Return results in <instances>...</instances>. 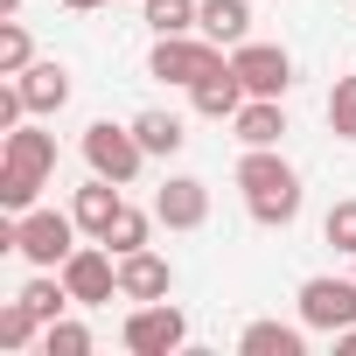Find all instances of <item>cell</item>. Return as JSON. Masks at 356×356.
I'll return each mask as SVG.
<instances>
[{"mask_svg":"<svg viewBox=\"0 0 356 356\" xmlns=\"http://www.w3.org/2000/svg\"><path fill=\"white\" fill-rule=\"evenodd\" d=\"M140 8H147V29L154 35H189L203 0H140Z\"/></svg>","mask_w":356,"mask_h":356,"instance_id":"18","label":"cell"},{"mask_svg":"<svg viewBox=\"0 0 356 356\" xmlns=\"http://www.w3.org/2000/svg\"><path fill=\"white\" fill-rule=\"evenodd\" d=\"M154 224H161V217H147V210H133V203H126V210L112 217V231H105V245H112V252L126 259V252H140V245H147V231H154Z\"/></svg>","mask_w":356,"mask_h":356,"instance_id":"22","label":"cell"},{"mask_svg":"<svg viewBox=\"0 0 356 356\" xmlns=\"http://www.w3.org/2000/svg\"><path fill=\"white\" fill-rule=\"evenodd\" d=\"M119 342H126L133 356H168V349L189 342V321H182V307H168V300H140V307L126 314Z\"/></svg>","mask_w":356,"mask_h":356,"instance_id":"7","label":"cell"},{"mask_svg":"<svg viewBox=\"0 0 356 356\" xmlns=\"http://www.w3.org/2000/svg\"><path fill=\"white\" fill-rule=\"evenodd\" d=\"M189 98H196V112H203V119H238L252 91H245V77H238V70L224 63V70H217V77H203V84H196Z\"/></svg>","mask_w":356,"mask_h":356,"instance_id":"15","label":"cell"},{"mask_svg":"<svg viewBox=\"0 0 356 356\" xmlns=\"http://www.w3.org/2000/svg\"><path fill=\"white\" fill-rule=\"evenodd\" d=\"M63 8H77V15H91V8H112V0H63Z\"/></svg>","mask_w":356,"mask_h":356,"instance_id":"29","label":"cell"},{"mask_svg":"<svg viewBox=\"0 0 356 356\" xmlns=\"http://www.w3.org/2000/svg\"><path fill=\"white\" fill-rule=\"evenodd\" d=\"M22 119H29V98H22V84L8 77V84H0V133H15Z\"/></svg>","mask_w":356,"mask_h":356,"instance_id":"27","label":"cell"},{"mask_svg":"<svg viewBox=\"0 0 356 356\" xmlns=\"http://www.w3.org/2000/svg\"><path fill=\"white\" fill-rule=\"evenodd\" d=\"M49 175H56V133H42V126L22 119L8 133V147H0V210H8V217L35 210V196H42Z\"/></svg>","mask_w":356,"mask_h":356,"instance_id":"1","label":"cell"},{"mask_svg":"<svg viewBox=\"0 0 356 356\" xmlns=\"http://www.w3.org/2000/svg\"><path fill=\"white\" fill-rule=\"evenodd\" d=\"M231 126H238V140H245V147H280L286 112H280V98H245V112H238Z\"/></svg>","mask_w":356,"mask_h":356,"instance_id":"16","label":"cell"},{"mask_svg":"<svg viewBox=\"0 0 356 356\" xmlns=\"http://www.w3.org/2000/svg\"><path fill=\"white\" fill-rule=\"evenodd\" d=\"M300 321H307V328H321V335L356 328V280H328V273L300 280Z\"/></svg>","mask_w":356,"mask_h":356,"instance_id":"8","label":"cell"},{"mask_svg":"<svg viewBox=\"0 0 356 356\" xmlns=\"http://www.w3.org/2000/svg\"><path fill=\"white\" fill-rule=\"evenodd\" d=\"M168 286H175V273H168V259L161 252H126L119 259V300H168Z\"/></svg>","mask_w":356,"mask_h":356,"instance_id":"11","label":"cell"},{"mask_svg":"<svg viewBox=\"0 0 356 356\" xmlns=\"http://www.w3.org/2000/svg\"><path fill=\"white\" fill-rule=\"evenodd\" d=\"M321 238H328L335 252H349V259H356V203H335V210L321 217Z\"/></svg>","mask_w":356,"mask_h":356,"instance_id":"26","label":"cell"},{"mask_svg":"<svg viewBox=\"0 0 356 356\" xmlns=\"http://www.w3.org/2000/svg\"><path fill=\"white\" fill-rule=\"evenodd\" d=\"M238 349H245V356H307V335L286 328V321H252V328L238 335Z\"/></svg>","mask_w":356,"mask_h":356,"instance_id":"17","label":"cell"},{"mask_svg":"<svg viewBox=\"0 0 356 356\" xmlns=\"http://www.w3.org/2000/svg\"><path fill=\"white\" fill-rule=\"evenodd\" d=\"M35 335H42V321H35V307L15 293L8 307H0V349H29Z\"/></svg>","mask_w":356,"mask_h":356,"instance_id":"21","label":"cell"},{"mask_svg":"<svg viewBox=\"0 0 356 356\" xmlns=\"http://www.w3.org/2000/svg\"><path fill=\"white\" fill-rule=\"evenodd\" d=\"M42 356H91V328H84V321H63V314H56V321L42 328Z\"/></svg>","mask_w":356,"mask_h":356,"instance_id":"23","label":"cell"},{"mask_svg":"<svg viewBox=\"0 0 356 356\" xmlns=\"http://www.w3.org/2000/svg\"><path fill=\"white\" fill-rule=\"evenodd\" d=\"M133 133H140V147H147V154H175V147L189 140L175 112H140V119H133Z\"/></svg>","mask_w":356,"mask_h":356,"instance_id":"19","label":"cell"},{"mask_svg":"<svg viewBox=\"0 0 356 356\" xmlns=\"http://www.w3.org/2000/svg\"><path fill=\"white\" fill-rule=\"evenodd\" d=\"M15 84H22L29 112H63V105H70V70H63V63H29Z\"/></svg>","mask_w":356,"mask_h":356,"instance_id":"14","label":"cell"},{"mask_svg":"<svg viewBox=\"0 0 356 356\" xmlns=\"http://www.w3.org/2000/svg\"><path fill=\"white\" fill-rule=\"evenodd\" d=\"M22 300L35 307V321H42V328H49L63 307H77V300H70V286H63V273H56V280H49V273H42V280H29V286H22Z\"/></svg>","mask_w":356,"mask_h":356,"instance_id":"20","label":"cell"},{"mask_svg":"<svg viewBox=\"0 0 356 356\" xmlns=\"http://www.w3.org/2000/svg\"><path fill=\"white\" fill-rule=\"evenodd\" d=\"M328 126H335V140H356V77H335V91H328Z\"/></svg>","mask_w":356,"mask_h":356,"instance_id":"25","label":"cell"},{"mask_svg":"<svg viewBox=\"0 0 356 356\" xmlns=\"http://www.w3.org/2000/svg\"><path fill=\"white\" fill-rule=\"evenodd\" d=\"M224 70V49L210 42V35H161L154 42V56H147V77H161V84H203V77H217Z\"/></svg>","mask_w":356,"mask_h":356,"instance_id":"4","label":"cell"},{"mask_svg":"<svg viewBox=\"0 0 356 356\" xmlns=\"http://www.w3.org/2000/svg\"><path fill=\"white\" fill-rule=\"evenodd\" d=\"M22 15V0H0V22H15Z\"/></svg>","mask_w":356,"mask_h":356,"instance_id":"30","label":"cell"},{"mask_svg":"<svg viewBox=\"0 0 356 356\" xmlns=\"http://www.w3.org/2000/svg\"><path fill=\"white\" fill-rule=\"evenodd\" d=\"M335 349H342V356H356V328H342V335H335Z\"/></svg>","mask_w":356,"mask_h":356,"instance_id":"28","label":"cell"},{"mask_svg":"<svg viewBox=\"0 0 356 356\" xmlns=\"http://www.w3.org/2000/svg\"><path fill=\"white\" fill-rule=\"evenodd\" d=\"M154 217L168 231H203L210 224V189L196 175H175V182H161V196H154Z\"/></svg>","mask_w":356,"mask_h":356,"instance_id":"10","label":"cell"},{"mask_svg":"<svg viewBox=\"0 0 356 356\" xmlns=\"http://www.w3.org/2000/svg\"><path fill=\"white\" fill-rule=\"evenodd\" d=\"M63 286H70V300L77 307H105L112 293H119V252L98 238V245H77L70 259H63Z\"/></svg>","mask_w":356,"mask_h":356,"instance_id":"6","label":"cell"},{"mask_svg":"<svg viewBox=\"0 0 356 356\" xmlns=\"http://www.w3.org/2000/svg\"><path fill=\"white\" fill-rule=\"evenodd\" d=\"M119 210H126V196H119V182H105V175H91V182L77 189V203H70V217H77V231H91V238H105Z\"/></svg>","mask_w":356,"mask_h":356,"instance_id":"12","label":"cell"},{"mask_svg":"<svg viewBox=\"0 0 356 356\" xmlns=\"http://www.w3.org/2000/svg\"><path fill=\"white\" fill-rule=\"evenodd\" d=\"M15 252L29 266H42V273H63V259L77 252V217H63V210H22L15 217Z\"/></svg>","mask_w":356,"mask_h":356,"instance_id":"3","label":"cell"},{"mask_svg":"<svg viewBox=\"0 0 356 356\" xmlns=\"http://www.w3.org/2000/svg\"><path fill=\"white\" fill-rule=\"evenodd\" d=\"M231 70L245 77L252 98H280V91L293 84V56H286L280 42H238V49H231Z\"/></svg>","mask_w":356,"mask_h":356,"instance_id":"9","label":"cell"},{"mask_svg":"<svg viewBox=\"0 0 356 356\" xmlns=\"http://www.w3.org/2000/svg\"><path fill=\"white\" fill-rule=\"evenodd\" d=\"M238 189H245V210L259 217V224H293L300 217V175L273 154V147H245V161H238Z\"/></svg>","mask_w":356,"mask_h":356,"instance_id":"2","label":"cell"},{"mask_svg":"<svg viewBox=\"0 0 356 356\" xmlns=\"http://www.w3.org/2000/svg\"><path fill=\"white\" fill-rule=\"evenodd\" d=\"M84 161H91V175H105V182H133L140 175V161H147V147H140V133L133 126H112V119H98V126H84Z\"/></svg>","mask_w":356,"mask_h":356,"instance_id":"5","label":"cell"},{"mask_svg":"<svg viewBox=\"0 0 356 356\" xmlns=\"http://www.w3.org/2000/svg\"><path fill=\"white\" fill-rule=\"evenodd\" d=\"M35 63V49H29V29L22 22H0V77H22Z\"/></svg>","mask_w":356,"mask_h":356,"instance_id":"24","label":"cell"},{"mask_svg":"<svg viewBox=\"0 0 356 356\" xmlns=\"http://www.w3.org/2000/svg\"><path fill=\"white\" fill-rule=\"evenodd\" d=\"M196 29H203L217 49H238V42H252V8H245V0H203V8H196Z\"/></svg>","mask_w":356,"mask_h":356,"instance_id":"13","label":"cell"}]
</instances>
